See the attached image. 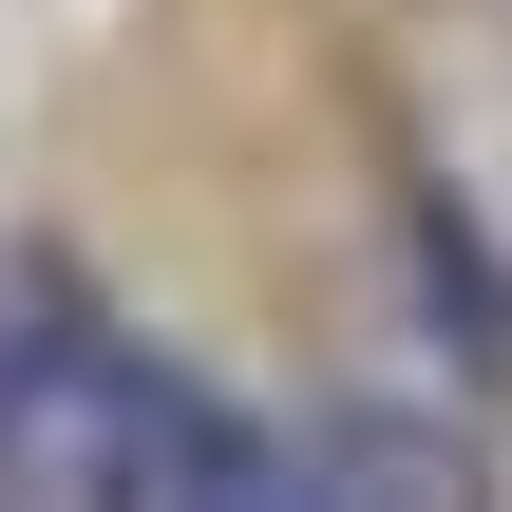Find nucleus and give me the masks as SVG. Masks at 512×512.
Wrapping results in <instances>:
<instances>
[{
	"instance_id": "f257e3e1",
	"label": "nucleus",
	"mask_w": 512,
	"mask_h": 512,
	"mask_svg": "<svg viewBox=\"0 0 512 512\" xmlns=\"http://www.w3.org/2000/svg\"><path fill=\"white\" fill-rule=\"evenodd\" d=\"M114 399H133V361L0 304V494H114Z\"/></svg>"
},
{
	"instance_id": "f03ea898",
	"label": "nucleus",
	"mask_w": 512,
	"mask_h": 512,
	"mask_svg": "<svg viewBox=\"0 0 512 512\" xmlns=\"http://www.w3.org/2000/svg\"><path fill=\"white\" fill-rule=\"evenodd\" d=\"M114 494H171V512H266V494H304V456H285V437H247L228 399H190L171 361H133V399H114Z\"/></svg>"
}]
</instances>
